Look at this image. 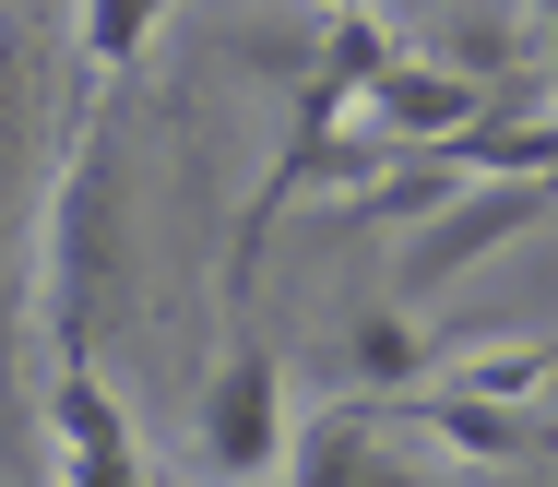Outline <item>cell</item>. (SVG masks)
Returning <instances> with one entry per match:
<instances>
[{
    "label": "cell",
    "mask_w": 558,
    "mask_h": 487,
    "mask_svg": "<svg viewBox=\"0 0 558 487\" xmlns=\"http://www.w3.org/2000/svg\"><path fill=\"white\" fill-rule=\"evenodd\" d=\"M108 273H119V155L108 120H84L60 215H48V368H96V321H108Z\"/></svg>",
    "instance_id": "6da1fadb"
},
{
    "label": "cell",
    "mask_w": 558,
    "mask_h": 487,
    "mask_svg": "<svg viewBox=\"0 0 558 487\" xmlns=\"http://www.w3.org/2000/svg\"><path fill=\"white\" fill-rule=\"evenodd\" d=\"M558 215L547 179H463L428 227H404V249H392V309H416V297H440V285H463L475 261H499L511 239H535Z\"/></svg>",
    "instance_id": "7a4b0ae2"
},
{
    "label": "cell",
    "mask_w": 558,
    "mask_h": 487,
    "mask_svg": "<svg viewBox=\"0 0 558 487\" xmlns=\"http://www.w3.org/2000/svg\"><path fill=\"white\" fill-rule=\"evenodd\" d=\"M191 452L215 464V487H274L286 476V452H298V428H286V357L262 345V333H238L203 380V404H191Z\"/></svg>",
    "instance_id": "3957f363"
},
{
    "label": "cell",
    "mask_w": 558,
    "mask_h": 487,
    "mask_svg": "<svg viewBox=\"0 0 558 487\" xmlns=\"http://www.w3.org/2000/svg\"><path fill=\"white\" fill-rule=\"evenodd\" d=\"M48 440H60V487H155L143 440H131V416L96 368H48Z\"/></svg>",
    "instance_id": "277c9868"
},
{
    "label": "cell",
    "mask_w": 558,
    "mask_h": 487,
    "mask_svg": "<svg viewBox=\"0 0 558 487\" xmlns=\"http://www.w3.org/2000/svg\"><path fill=\"white\" fill-rule=\"evenodd\" d=\"M380 416H404V428H428V440H451L463 464H535L547 452V416L535 404H475V392H392Z\"/></svg>",
    "instance_id": "5b68a950"
},
{
    "label": "cell",
    "mask_w": 558,
    "mask_h": 487,
    "mask_svg": "<svg viewBox=\"0 0 558 487\" xmlns=\"http://www.w3.org/2000/svg\"><path fill=\"white\" fill-rule=\"evenodd\" d=\"M286 487H416L404 464H392V440H380V416L344 392V404H322L310 428H298V452H286Z\"/></svg>",
    "instance_id": "8992f818"
},
{
    "label": "cell",
    "mask_w": 558,
    "mask_h": 487,
    "mask_svg": "<svg viewBox=\"0 0 558 487\" xmlns=\"http://www.w3.org/2000/svg\"><path fill=\"white\" fill-rule=\"evenodd\" d=\"M463 357V333H416L392 297L380 309H356V333H344V368H356V404H392V392H428L440 368Z\"/></svg>",
    "instance_id": "52a82bcc"
},
{
    "label": "cell",
    "mask_w": 558,
    "mask_h": 487,
    "mask_svg": "<svg viewBox=\"0 0 558 487\" xmlns=\"http://www.w3.org/2000/svg\"><path fill=\"white\" fill-rule=\"evenodd\" d=\"M179 0H72V48H84V96H108L119 72L143 60V36L167 24Z\"/></svg>",
    "instance_id": "ba28073f"
},
{
    "label": "cell",
    "mask_w": 558,
    "mask_h": 487,
    "mask_svg": "<svg viewBox=\"0 0 558 487\" xmlns=\"http://www.w3.org/2000/svg\"><path fill=\"white\" fill-rule=\"evenodd\" d=\"M535 12V60H547V84H558V0H523Z\"/></svg>",
    "instance_id": "9c48e42d"
},
{
    "label": "cell",
    "mask_w": 558,
    "mask_h": 487,
    "mask_svg": "<svg viewBox=\"0 0 558 487\" xmlns=\"http://www.w3.org/2000/svg\"><path fill=\"white\" fill-rule=\"evenodd\" d=\"M322 12H333V24H368V0H322Z\"/></svg>",
    "instance_id": "30bf717a"
},
{
    "label": "cell",
    "mask_w": 558,
    "mask_h": 487,
    "mask_svg": "<svg viewBox=\"0 0 558 487\" xmlns=\"http://www.w3.org/2000/svg\"><path fill=\"white\" fill-rule=\"evenodd\" d=\"M274 487H286V476H274Z\"/></svg>",
    "instance_id": "8fae6325"
}]
</instances>
